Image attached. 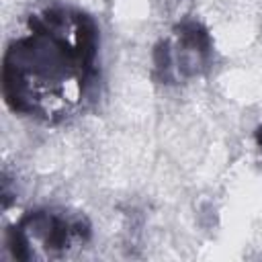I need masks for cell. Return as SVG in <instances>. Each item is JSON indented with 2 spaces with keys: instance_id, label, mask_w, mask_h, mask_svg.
<instances>
[{
  "instance_id": "1",
  "label": "cell",
  "mask_w": 262,
  "mask_h": 262,
  "mask_svg": "<svg viewBox=\"0 0 262 262\" xmlns=\"http://www.w3.org/2000/svg\"><path fill=\"white\" fill-rule=\"evenodd\" d=\"M98 27L78 8L49 6L27 18L2 57V94L12 113L61 123L84 108L98 78Z\"/></svg>"
},
{
  "instance_id": "2",
  "label": "cell",
  "mask_w": 262,
  "mask_h": 262,
  "mask_svg": "<svg viewBox=\"0 0 262 262\" xmlns=\"http://www.w3.org/2000/svg\"><path fill=\"white\" fill-rule=\"evenodd\" d=\"M90 237L82 213L66 209H35L25 213L6 233V246L16 260L66 258Z\"/></svg>"
},
{
  "instance_id": "3",
  "label": "cell",
  "mask_w": 262,
  "mask_h": 262,
  "mask_svg": "<svg viewBox=\"0 0 262 262\" xmlns=\"http://www.w3.org/2000/svg\"><path fill=\"white\" fill-rule=\"evenodd\" d=\"M211 57V39L199 23H182L172 39L156 49V70L164 82H178L199 76Z\"/></svg>"
},
{
  "instance_id": "4",
  "label": "cell",
  "mask_w": 262,
  "mask_h": 262,
  "mask_svg": "<svg viewBox=\"0 0 262 262\" xmlns=\"http://www.w3.org/2000/svg\"><path fill=\"white\" fill-rule=\"evenodd\" d=\"M256 143H258V147H260V151H262V125L256 129Z\"/></svg>"
}]
</instances>
